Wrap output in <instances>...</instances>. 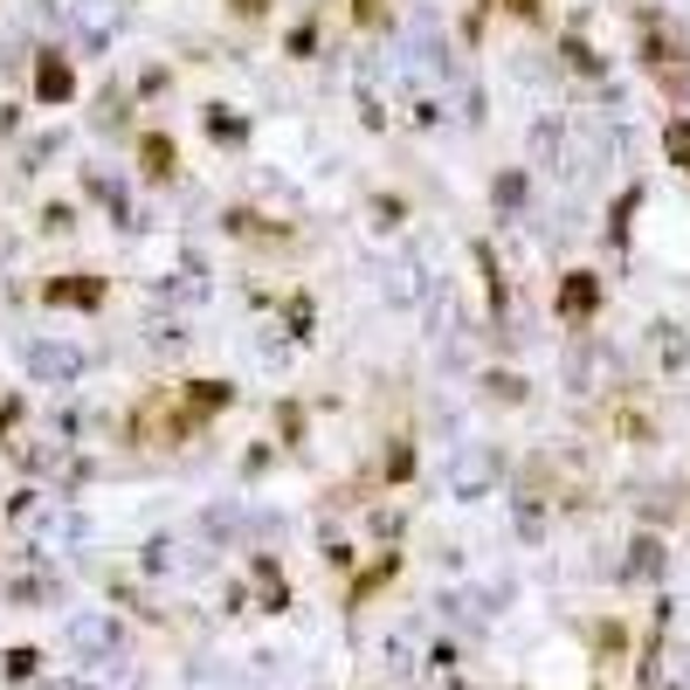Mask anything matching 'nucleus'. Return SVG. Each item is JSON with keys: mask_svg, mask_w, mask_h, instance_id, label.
I'll return each instance as SVG.
<instances>
[{"mask_svg": "<svg viewBox=\"0 0 690 690\" xmlns=\"http://www.w3.org/2000/svg\"><path fill=\"white\" fill-rule=\"evenodd\" d=\"M69 643H76V649H84V656H105V649L118 643V628L90 615V622H69Z\"/></svg>", "mask_w": 690, "mask_h": 690, "instance_id": "f257e3e1", "label": "nucleus"}]
</instances>
